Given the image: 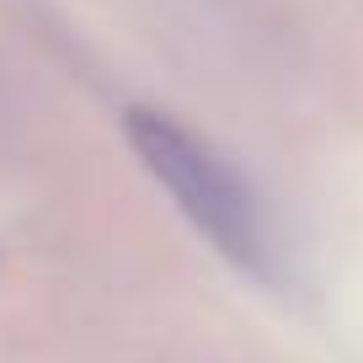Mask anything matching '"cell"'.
I'll use <instances>...</instances> for the list:
<instances>
[{"label": "cell", "instance_id": "6da1fadb", "mask_svg": "<svg viewBox=\"0 0 363 363\" xmlns=\"http://www.w3.org/2000/svg\"><path fill=\"white\" fill-rule=\"evenodd\" d=\"M123 134L134 145V155L145 160V171L177 198L182 214L193 219V230L208 235V246H219L235 267L267 272V225H262V208L251 198L246 177L208 139H198L193 128H182L166 113H150V107L123 113Z\"/></svg>", "mask_w": 363, "mask_h": 363}]
</instances>
